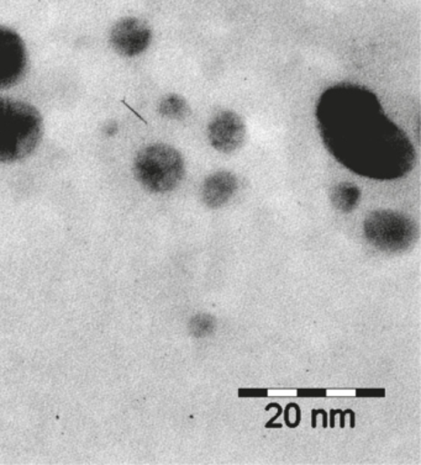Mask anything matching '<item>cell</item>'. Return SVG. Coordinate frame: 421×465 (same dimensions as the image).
Returning a JSON list of instances; mask_svg holds the SVG:
<instances>
[{"mask_svg": "<svg viewBox=\"0 0 421 465\" xmlns=\"http://www.w3.org/2000/svg\"><path fill=\"white\" fill-rule=\"evenodd\" d=\"M116 131L117 124L115 122L108 123V125H105V129H103V133H105L106 136H113Z\"/></svg>", "mask_w": 421, "mask_h": 465, "instance_id": "7c38bea8", "label": "cell"}, {"mask_svg": "<svg viewBox=\"0 0 421 465\" xmlns=\"http://www.w3.org/2000/svg\"><path fill=\"white\" fill-rule=\"evenodd\" d=\"M189 332L196 339H205L212 335L216 329V320L208 313H199V315L193 316L188 325Z\"/></svg>", "mask_w": 421, "mask_h": 465, "instance_id": "8fae6325", "label": "cell"}, {"mask_svg": "<svg viewBox=\"0 0 421 465\" xmlns=\"http://www.w3.org/2000/svg\"><path fill=\"white\" fill-rule=\"evenodd\" d=\"M237 187L239 181L231 172H216L203 183L202 201L210 209L222 208L233 198Z\"/></svg>", "mask_w": 421, "mask_h": 465, "instance_id": "ba28073f", "label": "cell"}, {"mask_svg": "<svg viewBox=\"0 0 421 465\" xmlns=\"http://www.w3.org/2000/svg\"><path fill=\"white\" fill-rule=\"evenodd\" d=\"M134 173L148 192L165 194L181 184L185 173V160L170 144H150L135 157Z\"/></svg>", "mask_w": 421, "mask_h": 465, "instance_id": "3957f363", "label": "cell"}, {"mask_svg": "<svg viewBox=\"0 0 421 465\" xmlns=\"http://www.w3.org/2000/svg\"><path fill=\"white\" fill-rule=\"evenodd\" d=\"M246 126L239 114L223 110L214 116L208 126L210 144L222 153H234L243 146Z\"/></svg>", "mask_w": 421, "mask_h": 465, "instance_id": "52a82bcc", "label": "cell"}, {"mask_svg": "<svg viewBox=\"0 0 421 465\" xmlns=\"http://www.w3.org/2000/svg\"><path fill=\"white\" fill-rule=\"evenodd\" d=\"M153 40V31L143 20L124 18L110 31V44L124 57H135L144 54Z\"/></svg>", "mask_w": 421, "mask_h": 465, "instance_id": "8992f818", "label": "cell"}, {"mask_svg": "<svg viewBox=\"0 0 421 465\" xmlns=\"http://www.w3.org/2000/svg\"><path fill=\"white\" fill-rule=\"evenodd\" d=\"M366 240L378 251L400 253L417 239V227L409 216L393 210H376L364 223Z\"/></svg>", "mask_w": 421, "mask_h": 465, "instance_id": "277c9868", "label": "cell"}, {"mask_svg": "<svg viewBox=\"0 0 421 465\" xmlns=\"http://www.w3.org/2000/svg\"><path fill=\"white\" fill-rule=\"evenodd\" d=\"M316 118L327 153L361 177L396 181L416 165L412 141L364 85L345 82L327 88L317 102Z\"/></svg>", "mask_w": 421, "mask_h": 465, "instance_id": "6da1fadb", "label": "cell"}, {"mask_svg": "<svg viewBox=\"0 0 421 465\" xmlns=\"http://www.w3.org/2000/svg\"><path fill=\"white\" fill-rule=\"evenodd\" d=\"M158 112L165 118L172 120H182L187 118L191 114L187 101L178 94H168L162 98Z\"/></svg>", "mask_w": 421, "mask_h": 465, "instance_id": "30bf717a", "label": "cell"}, {"mask_svg": "<svg viewBox=\"0 0 421 465\" xmlns=\"http://www.w3.org/2000/svg\"><path fill=\"white\" fill-rule=\"evenodd\" d=\"M331 204L337 212L347 213L354 212L361 201V191L352 183H339L330 194Z\"/></svg>", "mask_w": 421, "mask_h": 465, "instance_id": "9c48e42d", "label": "cell"}, {"mask_svg": "<svg viewBox=\"0 0 421 465\" xmlns=\"http://www.w3.org/2000/svg\"><path fill=\"white\" fill-rule=\"evenodd\" d=\"M43 134V116L35 106L0 98V163L25 160L35 153Z\"/></svg>", "mask_w": 421, "mask_h": 465, "instance_id": "7a4b0ae2", "label": "cell"}, {"mask_svg": "<svg viewBox=\"0 0 421 465\" xmlns=\"http://www.w3.org/2000/svg\"><path fill=\"white\" fill-rule=\"evenodd\" d=\"M27 68V53L22 37L8 27L0 26V89L22 81Z\"/></svg>", "mask_w": 421, "mask_h": 465, "instance_id": "5b68a950", "label": "cell"}]
</instances>
